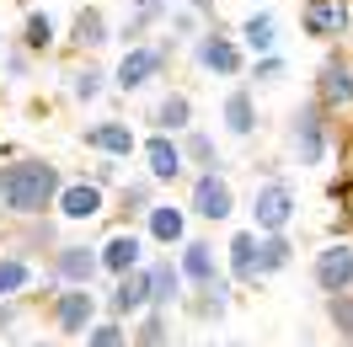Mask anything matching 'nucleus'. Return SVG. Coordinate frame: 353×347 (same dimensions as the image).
Listing matches in <instances>:
<instances>
[{
    "label": "nucleus",
    "instance_id": "39",
    "mask_svg": "<svg viewBox=\"0 0 353 347\" xmlns=\"http://www.w3.org/2000/svg\"><path fill=\"white\" fill-rule=\"evenodd\" d=\"M0 54H6V38H0Z\"/></svg>",
    "mask_w": 353,
    "mask_h": 347
},
{
    "label": "nucleus",
    "instance_id": "27",
    "mask_svg": "<svg viewBox=\"0 0 353 347\" xmlns=\"http://www.w3.org/2000/svg\"><path fill=\"white\" fill-rule=\"evenodd\" d=\"M236 38H241L246 59H257V54H279V11H252V17H241Z\"/></svg>",
    "mask_w": 353,
    "mask_h": 347
},
{
    "label": "nucleus",
    "instance_id": "20",
    "mask_svg": "<svg viewBox=\"0 0 353 347\" xmlns=\"http://www.w3.org/2000/svg\"><path fill=\"white\" fill-rule=\"evenodd\" d=\"M145 273H150V310H176V304L188 299V278H182V267H176L172 251L150 257Z\"/></svg>",
    "mask_w": 353,
    "mask_h": 347
},
{
    "label": "nucleus",
    "instance_id": "26",
    "mask_svg": "<svg viewBox=\"0 0 353 347\" xmlns=\"http://www.w3.org/2000/svg\"><path fill=\"white\" fill-rule=\"evenodd\" d=\"M32 283H38V257L6 246V251H0V299H22Z\"/></svg>",
    "mask_w": 353,
    "mask_h": 347
},
{
    "label": "nucleus",
    "instance_id": "1",
    "mask_svg": "<svg viewBox=\"0 0 353 347\" xmlns=\"http://www.w3.org/2000/svg\"><path fill=\"white\" fill-rule=\"evenodd\" d=\"M59 187H65V171H59L54 160H43V155L6 160V166H0V214H11V219L54 214Z\"/></svg>",
    "mask_w": 353,
    "mask_h": 347
},
{
    "label": "nucleus",
    "instance_id": "10",
    "mask_svg": "<svg viewBox=\"0 0 353 347\" xmlns=\"http://www.w3.org/2000/svg\"><path fill=\"white\" fill-rule=\"evenodd\" d=\"M310 283H316L321 299H327V294H348V288H353V240L348 235L316 246V257H310Z\"/></svg>",
    "mask_w": 353,
    "mask_h": 347
},
{
    "label": "nucleus",
    "instance_id": "35",
    "mask_svg": "<svg viewBox=\"0 0 353 347\" xmlns=\"http://www.w3.org/2000/svg\"><path fill=\"white\" fill-rule=\"evenodd\" d=\"M86 347H129V331H123V321H91V331L81 337Z\"/></svg>",
    "mask_w": 353,
    "mask_h": 347
},
{
    "label": "nucleus",
    "instance_id": "31",
    "mask_svg": "<svg viewBox=\"0 0 353 347\" xmlns=\"http://www.w3.org/2000/svg\"><path fill=\"white\" fill-rule=\"evenodd\" d=\"M54 43H59V22H54L48 11H27V22H22V48H27V54H48Z\"/></svg>",
    "mask_w": 353,
    "mask_h": 347
},
{
    "label": "nucleus",
    "instance_id": "30",
    "mask_svg": "<svg viewBox=\"0 0 353 347\" xmlns=\"http://www.w3.org/2000/svg\"><path fill=\"white\" fill-rule=\"evenodd\" d=\"M134 331H129V347H172V310H145L134 315Z\"/></svg>",
    "mask_w": 353,
    "mask_h": 347
},
{
    "label": "nucleus",
    "instance_id": "38",
    "mask_svg": "<svg viewBox=\"0 0 353 347\" xmlns=\"http://www.w3.org/2000/svg\"><path fill=\"white\" fill-rule=\"evenodd\" d=\"M91 182H102V187H108V182H118V160H112V155H102V160L91 166Z\"/></svg>",
    "mask_w": 353,
    "mask_h": 347
},
{
    "label": "nucleus",
    "instance_id": "40",
    "mask_svg": "<svg viewBox=\"0 0 353 347\" xmlns=\"http://www.w3.org/2000/svg\"><path fill=\"white\" fill-rule=\"evenodd\" d=\"M32 347H43V342H32Z\"/></svg>",
    "mask_w": 353,
    "mask_h": 347
},
{
    "label": "nucleus",
    "instance_id": "29",
    "mask_svg": "<svg viewBox=\"0 0 353 347\" xmlns=\"http://www.w3.org/2000/svg\"><path fill=\"white\" fill-rule=\"evenodd\" d=\"M176 139H182V155H188V171H225V155L214 145V134L188 129V134H176Z\"/></svg>",
    "mask_w": 353,
    "mask_h": 347
},
{
    "label": "nucleus",
    "instance_id": "9",
    "mask_svg": "<svg viewBox=\"0 0 353 347\" xmlns=\"http://www.w3.org/2000/svg\"><path fill=\"white\" fill-rule=\"evenodd\" d=\"M188 214L203 219V224H225V219H236V187H230V176H225V171H193Z\"/></svg>",
    "mask_w": 353,
    "mask_h": 347
},
{
    "label": "nucleus",
    "instance_id": "3",
    "mask_svg": "<svg viewBox=\"0 0 353 347\" xmlns=\"http://www.w3.org/2000/svg\"><path fill=\"white\" fill-rule=\"evenodd\" d=\"M284 134H289V160L294 166H321L327 150H332V112L310 96V102H300V107L289 112Z\"/></svg>",
    "mask_w": 353,
    "mask_h": 347
},
{
    "label": "nucleus",
    "instance_id": "8",
    "mask_svg": "<svg viewBox=\"0 0 353 347\" xmlns=\"http://www.w3.org/2000/svg\"><path fill=\"white\" fill-rule=\"evenodd\" d=\"M102 315V299H97V288H54L48 294V326L59 331V337H86L91 321Z\"/></svg>",
    "mask_w": 353,
    "mask_h": 347
},
{
    "label": "nucleus",
    "instance_id": "37",
    "mask_svg": "<svg viewBox=\"0 0 353 347\" xmlns=\"http://www.w3.org/2000/svg\"><path fill=\"white\" fill-rule=\"evenodd\" d=\"M17 321H22V299H0V337H17Z\"/></svg>",
    "mask_w": 353,
    "mask_h": 347
},
{
    "label": "nucleus",
    "instance_id": "4",
    "mask_svg": "<svg viewBox=\"0 0 353 347\" xmlns=\"http://www.w3.org/2000/svg\"><path fill=\"white\" fill-rule=\"evenodd\" d=\"M188 54H193V65H199V75H209V81H236V75H246V48H241V38L236 32H225L220 22H209L188 43Z\"/></svg>",
    "mask_w": 353,
    "mask_h": 347
},
{
    "label": "nucleus",
    "instance_id": "5",
    "mask_svg": "<svg viewBox=\"0 0 353 347\" xmlns=\"http://www.w3.org/2000/svg\"><path fill=\"white\" fill-rule=\"evenodd\" d=\"M252 230L257 235H273V230H294V219H300V193L289 187L284 176H268L252 187Z\"/></svg>",
    "mask_w": 353,
    "mask_h": 347
},
{
    "label": "nucleus",
    "instance_id": "22",
    "mask_svg": "<svg viewBox=\"0 0 353 347\" xmlns=\"http://www.w3.org/2000/svg\"><path fill=\"white\" fill-rule=\"evenodd\" d=\"M225 278L236 288H257V230H236L225 240Z\"/></svg>",
    "mask_w": 353,
    "mask_h": 347
},
{
    "label": "nucleus",
    "instance_id": "18",
    "mask_svg": "<svg viewBox=\"0 0 353 347\" xmlns=\"http://www.w3.org/2000/svg\"><path fill=\"white\" fill-rule=\"evenodd\" d=\"M112 43V22L102 6H81L75 17H70V32H65V48L70 54H102Z\"/></svg>",
    "mask_w": 353,
    "mask_h": 347
},
{
    "label": "nucleus",
    "instance_id": "7",
    "mask_svg": "<svg viewBox=\"0 0 353 347\" xmlns=\"http://www.w3.org/2000/svg\"><path fill=\"white\" fill-rule=\"evenodd\" d=\"M102 214H108V187L91 182V176H65V187L54 198V219L81 230V224H97Z\"/></svg>",
    "mask_w": 353,
    "mask_h": 347
},
{
    "label": "nucleus",
    "instance_id": "12",
    "mask_svg": "<svg viewBox=\"0 0 353 347\" xmlns=\"http://www.w3.org/2000/svg\"><path fill=\"white\" fill-rule=\"evenodd\" d=\"M300 27L316 43H337L353 32V0H300Z\"/></svg>",
    "mask_w": 353,
    "mask_h": 347
},
{
    "label": "nucleus",
    "instance_id": "11",
    "mask_svg": "<svg viewBox=\"0 0 353 347\" xmlns=\"http://www.w3.org/2000/svg\"><path fill=\"white\" fill-rule=\"evenodd\" d=\"M139 160H145V176H150L155 187H176L182 176H188V155H182V139L176 134H145L139 139Z\"/></svg>",
    "mask_w": 353,
    "mask_h": 347
},
{
    "label": "nucleus",
    "instance_id": "25",
    "mask_svg": "<svg viewBox=\"0 0 353 347\" xmlns=\"http://www.w3.org/2000/svg\"><path fill=\"white\" fill-rule=\"evenodd\" d=\"M230 299H236V283L225 278H214V283H199V288H188V310H193V315H199V321H225V315H230Z\"/></svg>",
    "mask_w": 353,
    "mask_h": 347
},
{
    "label": "nucleus",
    "instance_id": "36",
    "mask_svg": "<svg viewBox=\"0 0 353 347\" xmlns=\"http://www.w3.org/2000/svg\"><path fill=\"white\" fill-rule=\"evenodd\" d=\"M27 75H32V54H27V48L17 43L11 54H6V81H11V86H22Z\"/></svg>",
    "mask_w": 353,
    "mask_h": 347
},
{
    "label": "nucleus",
    "instance_id": "15",
    "mask_svg": "<svg viewBox=\"0 0 353 347\" xmlns=\"http://www.w3.org/2000/svg\"><path fill=\"white\" fill-rule=\"evenodd\" d=\"M112 321H134V315H145L150 310V273L145 267H129V273H118L108 288V299H102Z\"/></svg>",
    "mask_w": 353,
    "mask_h": 347
},
{
    "label": "nucleus",
    "instance_id": "33",
    "mask_svg": "<svg viewBox=\"0 0 353 347\" xmlns=\"http://www.w3.org/2000/svg\"><path fill=\"white\" fill-rule=\"evenodd\" d=\"M327 321L337 331V347H353V288L348 294H327Z\"/></svg>",
    "mask_w": 353,
    "mask_h": 347
},
{
    "label": "nucleus",
    "instance_id": "6",
    "mask_svg": "<svg viewBox=\"0 0 353 347\" xmlns=\"http://www.w3.org/2000/svg\"><path fill=\"white\" fill-rule=\"evenodd\" d=\"M43 278L54 288H91V283L102 278V257H97V246H86V240H59L43 262Z\"/></svg>",
    "mask_w": 353,
    "mask_h": 347
},
{
    "label": "nucleus",
    "instance_id": "32",
    "mask_svg": "<svg viewBox=\"0 0 353 347\" xmlns=\"http://www.w3.org/2000/svg\"><path fill=\"white\" fill-rule=\"evenodd\" d=\"M155 203V182L150 176H134V182H123V193H118V209H123V219H145V209Z\"/></svg>",
    "mask_w": 353,
    "mask_h": 347
},
{
    "label": "nucleus",
    "instance_id": "13",
    "mask_svg": "<svg viewBox=\"0 0 353 347\" xmlns=\"http://www.w3.org/2000/svg\"><path fill=\"white\" fill-rule=\"evenodd\" d=\"M316 102H321L332 118L353 112V59L348 54H327V59H321V70H316Z\"/></svg>",
    "mask_w": 353,
    "mask_h": 347
},
{
    "label": "nucleus",
    "instance_id": "28",
    "mask_svg": "<svg viewBox=\"0 0 353 347\" xmlns=\"http://www.w3.org/2000/svg\"><path fill=\"white\" fill-rule=\"evenodd\" d=\"M289 262H294V240H289V230H273V235H257V278H279V273H289Z\"/></svg>",
    "mask_w": 353,
    "mask_h": 347
},
{
    "label": "nucleus",
    "instance_id": "23",
    "mask_svg": "<svg viewBox=\"0 0 353 347\" xmlns=\"http://www.w3.org/2000/svg\"><path fill=\"white\" fill-rule=\"evenodd\" d=\"M220 118H225V134H230V139H257V91H252V81L225 91Z\"/></svg>",
    "mask_w": 353,
    "mask_h": 347
},
{
    "label": "nucleus",
    "instance_id": "14",
    "mask_svg": "<svg viewBox=\"0 0 353 347\" xmlns=\"http://www.w3.org/2000/svg\"><path fill=\"white\" fill-rule=\"evenodd\" d=\"M188 203H166V198H155L150 209H145V219H139V235L150 240V246H161V251H176L182 240H188Z\"/></svg>",
    "mask_w": 353,
    "mask_h": 347
},
{
    "label": "nucleus",
    "instance_id": "24",
    "mask_svg": "<svg viewBox=\"0 0 353 347\" xmlns=\"http://www.w3.org/2000/svg\"><path fill=\"white\" fill-rule=\"evenodd\" d=\"M145 123H150L155 134H188L193 129V96H188V91H161L155 107L145 112Z\"/></svg>",
    "mask_w": 353,
    "mask_h": 347
},
{
    "label": "nucleus",
    "instance_id": "21",
    "mask_svg": "<svg viewBox=\"0 0 353 347\" xmlns=\"http://www.w3.org/2000/svg\"><path fill=\"white\" fill-rule=\"evenodd\" d=\"M65 91H70V102L91 107V102H102L112 91V70H102L91 54H75V65L65 70Z\"/></svg>",
    "mask_w": 353,
    "mask_h": 347
},
{
    "label": "nucleus",
    "instance_id": "2",
    "mask_svg": "<svg viewBox=\"0 0 353 347\" xmlns=\"http://www.w3.org/2000/svg\"><path fill=\"white\" fill-rule=\"evenodd\" d=\"M176 59V43L172 38H161V43H129L123 48V59H118V70H112V91H123V96H139V91L161 86V75L172 70Z\"/></svg>",
    "mask_w": 353,
    "mask_h": 347
},
{
    "label": "nucleus",
    "instance_id": "16",
    "mask_svg": "<svg viewBox=\"0 0 353 347\" xmlns=\"http://www.w3.org/2000/svg\"><path fill=\"white\" fill-rule=\"evenodd\" d=\"M81 145L97 155H112V160H134L139 155V134H134L129 118H102V123L81 129Z\"/></svg>",
    "mask_w": 353,
    "mask_h": 347
},
{
    "label": "nucleus",
    "instance_id": "17",
    "mask_svg": "<svg viewBox=\"0 0 353 347\" xmlns=\"http://www.w3.org/2000/svg\"><path fill=\"white\" fill-rule=\"evenodd\" d=\"M145 246H150V240L139 235L134 224L112 230V235L97 246V257H102V278H118V273H129V267H145Z\"/></svg>",
    "mask_w": 353,
    "mask_h": 347
},
{
    "label": "nucleus",
    "instance_id": "34",
    "mask_svg": "<svg viewBox=\"0 0 353 347\" xmlns=\"http://www.w3.org/2000/svg\"><path fill=\"white\" fill-rule=\"evenodd\" d=\"M284 75H289V59H284V54H257L246 81H252V91H268V86H279Z\"/></svg>",
    "mask_w": 353,
    "mask_h": 347
},
{
    "label": "nucleus",
    "instance_id": "19",
    "mask_svg": "<svg viewBox=\"0 0 353 347\" xmlns=\"http://www.w3.org/2000/svg\"><path fill=\"white\" fill-rule=\"evenodd\" d=\"M176 267H182L188 288H199V283H214V278L225 273V257L214 251V240H203V235H188L182 246H176Z\"/></svg>",
    "mask_w": 353,
    "mask_h": 347
}]
</instances>
